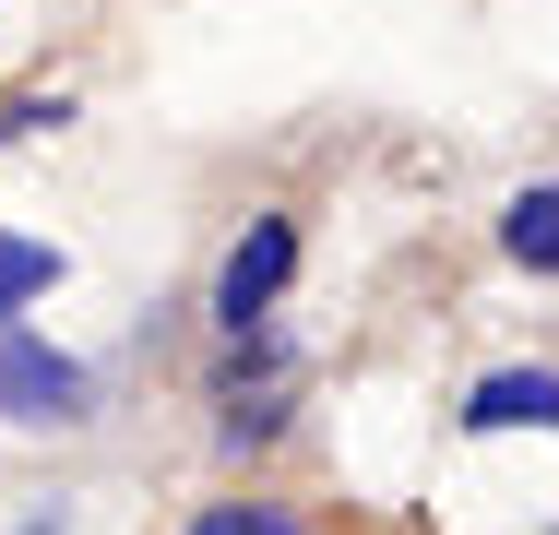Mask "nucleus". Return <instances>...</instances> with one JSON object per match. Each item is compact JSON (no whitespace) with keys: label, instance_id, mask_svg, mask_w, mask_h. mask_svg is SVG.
Masks as SVG:
<instances>
[{"label":"nucleus","instance_id":"obj_1","mask_svg":"<svg viewBox=\"0 0 559 535\" xmlns=\"http://www.w3.org/2000/svg\"><path fill=\"white\" fill-rule=\"evenodd\" d=\"M84 417H96V369L24 333V310H0V428H84Z\"/></svg>","mask_w":559,"mask_h":535},{"label":"nucleus","instance_id":"obj_7","mask_svg":"<svg viewBox=\"0 0 559 535\" xmlns=\"http://www.w3.org/2000/svg\"><path fill=\"white\" fill-rule=\"evenodd\" d=\"M24 535H60V512H36V524H24Z\"/></svg>","mask_w":559,"mask_h":535},{"label":"nucleus","instance_id":"obj_2","mask_svg":"<svg viewBox=\"0 0 559 535\" xmlns=\"http://www.w3.org/2000/svg\"><path fill=\"white\" fill-rule=\"evenodd\" d=\"M286 274H298V214H250V226L226 238V262H215V333L226 345H250V333L274 321Z\"/></svg>","mask_w":559,"mask_h":535},{"label":"nucleus","instance_id":"obj_4","mask_svg":"<svg viewBox=\"0 0 559 535\" xmlns=\"http://www.w3.org/2000/svg\"><path fill=\"white\" fill-rule=\"evenodd\" d=\"M500 250H512L524 274H559V179H524V191L500 203Z\"/></svg>","mask_w":559,"mask_h":535},{"label":"nucleus","instance_id":"obj_5","mask_svg":"<svg viewBox=\"0 0 559 535\" xmlns=\"http://www.w3.org/2000/svg\"><path fill=\"white\" fill-rule=\"evenodd\" d=\"M60 274H72V250H60V238H12V226H0V310H36Z\"/></svg>","mask_w":559,"mask_h":535},{"label":"nucleus","instance_id":"obj_3","mask_svg":"<svg viewBox=\"0 0 559 535\" xmlns=\"http://www.w3.org/2000/svg\"><path fill=\"white\" fill-rule=\"evenodd\" d=\"M524 428H559V369H488L464 381V440H524Z\"/></svg>","mask_w":559,"mask_h":535},{"label":"nucleus","instance_id":"obj_6","mask_svg":"<svg viewBox=\"0 0 559 535\" xmlns=\"http://www.w3.org/2000/svg\"><path fill=\"white\" fill-rule=\"evenodd\" d=\"M179 535H310V524H298L286 500H203Z\"/></svg>","mask_w":559,"mask_h":535}]
</instances>
